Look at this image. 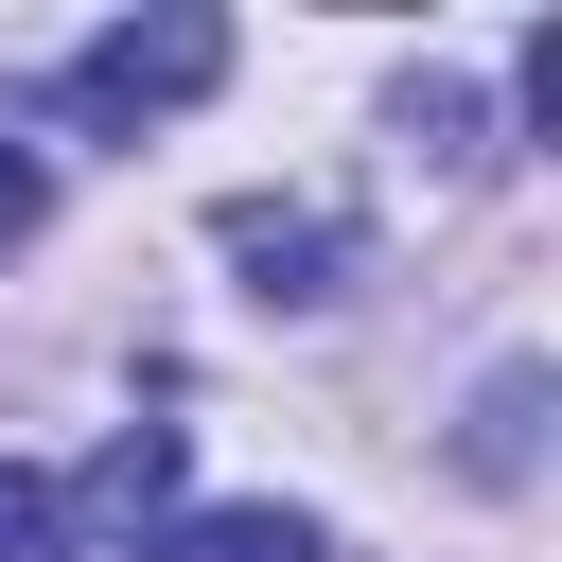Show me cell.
Returning a JSON list of instances; mask_svg holds the SVG:
<instances>
[{"label":"cell","mask_w":562,"mask_h":562,"mask_svg":"<svg viewBox=\"0 0 562 562\" xmlns=\"http://www.w3.org/2000/svg\"><path fill=\"white\" fill-rule=\"evenodd\" d=\"M228 263H263V299H334V263H351V228L334 211H228Z\"/></svg>","instance_id":"obj_2"},{"label":"cell","mask_w":562,"mask_h":562,"mask_svg":"<svg viewBox=\"0 0 562 562\" xmlns=\"http://www.w3.org/2000/svg\"><path fill=\"white\" fill-rule=\"evenodd\" d=\"M35 211H53V176H35L18 140H0V246H35Z\"/></svg>","instance_id":"obj_6"},{"label":"cell","mask_w":562,"mask_h":562,"mask_svg":"<svg viewBox=\"0 0 562 562\" xmlns=\"http://www.w3.org/2000/svg\"><path fill=\"white\" fill-rule=\"evenodd\" d=\"M211 70H228V18H123V35L70 53V105H88V123H158V105H193Z\"/></svg>","instance_id":"obj_1"},{"label":"cell","mask_w":562,"mask_h":562,"mask_svg":"<svg viewBox=\"0 0 562 562\" xmlns=\"http://www.w3.org/2000/svg\"><path fill=\"white\" fill-rule=\"evenodd\" d=\"M158 492H176V422H123V439L88 457V509H123V527H140Z\"/></svg>","instance_id":"obj_4"},{"label":"cell","mask_w":562,"mask_h":562,"mask_svg":"<svg viewBox=\"0 0 562 562\" xmlns=\"http://www.w3.org/2000/svg\"><path fill=\"white\" fill-rule=\"evenodd\" d=\"M140 562H316V527H299V509H193V527H158Z\"/></svg>","instance_id":"obj_3"},{"label":"cell","mask_w":562,"mask_h":562,"mask_svg":"<svg viewBox=\"0 0 562 562\" xmlns=\"http://www.w3.org/2000/svg\"><path fill=\"white\" fill-rule=\"evenodd\" d=\"M0 562H88V544H70V492L18 474V457H0Z\"/></svg>","instance_id":"obj_5"}]
</instances>
